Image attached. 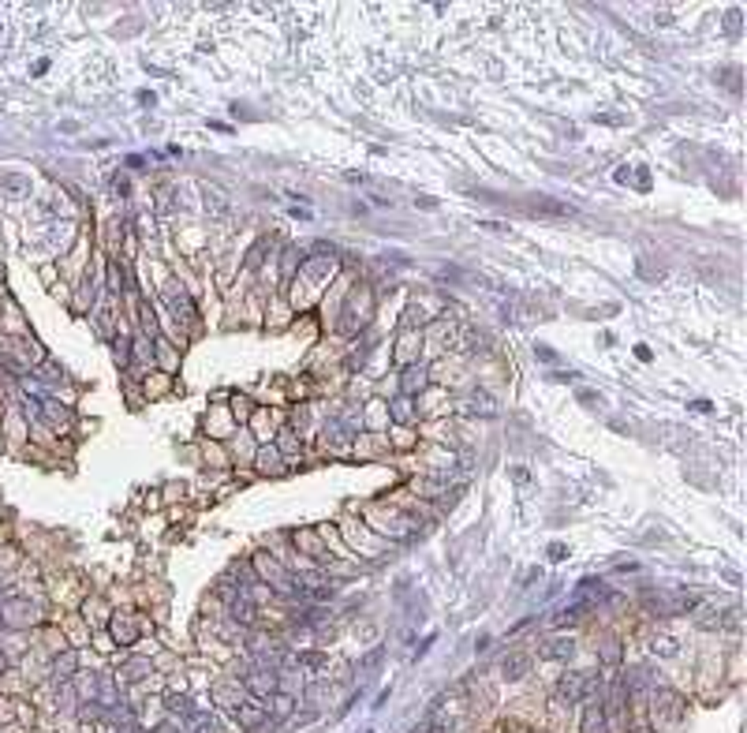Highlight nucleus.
Here are the masks:
<instances>
[{"label": "nucleus", "mask_w": 747, "mask_h": 733, "mask_svg": "<svg viewBox=\"0 0 747 733\" xmlns=\"http://www.w3.org/2000/svg\"><path fill=\"white\" fill-rule=\"evenodd\" d=\"M523 666H527L523 658H512V662H504V670H512L509 677H520V670H523Z\"/></svg>", "instance_id": "nucleus-1"}]
</instances>
